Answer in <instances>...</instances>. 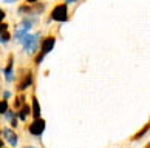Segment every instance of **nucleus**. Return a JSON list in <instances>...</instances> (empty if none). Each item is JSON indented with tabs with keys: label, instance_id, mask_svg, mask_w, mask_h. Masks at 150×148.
I'll list each match as a JSON object with an SVG mask.
<instances>
[{
	"label": "nucleus",
	"instance_id": "obj_1",
	"mask_svg": "<svg viewBox=\"0 0 150 148\" xmlns=\"http://www.w3.org/2000/svg\"><path fill=\"white\" fill-rule=\"evenodd\" d=\"M39 37H40V34L39 32H36V34H26L23 37V40H22V46H23L25 53L28 54H34L37 51V45H39Z\"/></svg>",
	"mask_w": 150,
	"mask_h": 148
},
{
	"label": "nucleus",
	"instance_id": "obj_2",
	"mask_svg": "<svg viewBox=\"0 0 150 148\" xmlns=\"http://www.w3.org/2000/svg\"><path fill=\"white\" fill-rule=\"evenodd\" d=\"M51 20L59 22V23H64V22L68 20V5L67 3H59L53 8L51 14H50Z\"/></svg>",
	"mask_w": 150,
	"mask_h": 148
},
{
	"label": "nucleus",
	"instance_id": "obj_3",
	"mask_svg": "<svg viewBox=\"0 0 150 148\" xmlns=\"http://www.w3.org/2000/svg\"><path fill=\"white\" fill-rule=\"evenodd\" d=\"M45 127H47V122L45 119H34L31 122V125L28 127V133L31 136H34V137H40L43 134V131H45Z\"/></svg>",
	"mask_w": 150,
	"mask_h": 148
},
{
	"label": "nucleus",
	"instance_id": "obj_4",
	"mask_svg": "<svg viewBox=\"0 0 150 148\" xmlns=\"http://www.w3.org/2000/svg\"><path fill=\"white\" fill-rule=\"evenodd\" d=\"M33 79H34V76H33V71L28 69V71H25V74L23 76H20V80L17 82V91L20 93H23L26 88H30V86L33 85Z\"/></svg>",
	"mask_w": 150,
	"mask_h": 148
},
{
	"label": "nucleus",
	"instance_id": "obj_5",
	"mask_svg": "<svg viewBox=\"0 0 150 148\" xmlns=\"http://www.w3.org/2000/svg\"><path fill=\"white\" fill-rule=\"evenodd\" d=\"M2 134H3V139L6 140L11 147H17V144H19V136H17V133H16L14 130L5 127V128L2 130Z\"/></svg>",
	"mask_w": 150,
	"mask_h": 148
},
{
	"label": "nucleus",
	"instance_id": "obj_6",
	"mask_svg": "<svg viewBox=\"0 0 150 148\" xmlns=\"http://www.w3.org/2000/svg\"><path fill=\"white\" fill-rule=\"evenodd\" d=\"M3 76H5V80L6 82H13L14 80V56L13 54L8 56L6 67H5V69H3Z\"/></svg>",
	"mask_w": 150,
	"mask_h": 148
},
{
	"label": "nucleus",
	"instance_id": "obj_7",
	"mask_svg": "<svg viewBox=\"0 0 150 148\" xmlns=\"http://www.w3.org/2000/svg\"><path fill=\"white\" fill-rule=\"evenodd\" d=\"M54 45H56V37H54V36L45 37V39L42 40V43H40V53H43L47 56L50 51H53Z\"/></svg>",
	"mask_w": 150,
	"mask_h": 148
},
{
	"label": "nucleus",
	"instance_id": "obj_8",
	"mask_svg": "<svg viewBox=\"0 0 150 148\" xmlns=\"http://www.w3.org/2000/svg\"><path fill=\"white\" fill-rule=\"evenodd\" d=\"M149 131H150V117H149V120H147V123H144V125H142V128H141V130H138L136 133L132 136L130 140H132V142L141 140L144 136H147V134H149Z\"/></svg>",
	"mask_w": 150,
	"mask_h": 148
},
{
	"label": "nucleus",
	"instance_id": "obj_9",
	"mask_svg": "<svg viewBox=\"0 0 150 148\" xmlns=\"http://www.w3.org/2000/svg\"><path fill=\"white\" fill-rule=\"evenodd\" d=\"M31 114L34 119H40V105H39V100L34 94L31 96Z\"/></svg>",
	"mask_w": 150,
	"mask_h": 148
},
{
	"label": "nucleus",
	"instance_id": "obj_10",
	"mask_svg": "<svg viewBox=\"0 0 150 148\" xmlns=\"http://www.w3.org/2000/svg\"><path fill=\"white\" fill-rule=\"evenodd\" d=\"M30 114H31V105H28V103H25V105L17 111V116H19V119L22 120V122H25Z\"/></svg>",
	"mask_w": 150,
	"mask_h": 148
},
{
	"label": "nucleus",
	"instance_id": "obj_11",
	"mask_svg": "<svg viewBox=\"0 0 150 148\" xmlns=\"http://www.w3.org/2000/svg\"><path fill=\"white\" fill-rule=\"evenodd\" d=\"M30 32V29H26V28H23V26H19L17 29H16V32H14V37H16V40H17L19 43L23 40V37L26 36Z\"/></svg>",
	"mask_w": 150,
	"mask_h": 148
},
{
	"label": "nucleus",
	"instance_id": "obj_12",
	"mask_svg": "<svg viewBox=\"0 0 150 148\" xmlns=\"http://www.w3.org/2000/svg\"><path fill=\"white\" fill-rule=\"evenodd\" d=\"M25 103H26V97H25V94H19V96H16V100H14V108L17 109V111H19V109L25 105Z\"/></svg>",
	"mask_w": 150,
	"mask_h": 148
},
{
	"label": "nucleus",
	"instance_id": "obj_13",
	"mask_svg": "<svg viewBox=\"0 0 150 148\" xmlns=\"http://www.w3.org/2000/svg\"><path fill=\"white\" fill-rule=\"evenodd\" d=\"M17 117H19V116H17V113H16V111H13V109H8V111L3 114V119H5V120H8L9 123L13 122L14 119H17Z\"/></svg>",
	"mask_w": 150,
	"mask_h": 148
},
{
	"label": "nucleus",
	"instance_id": "obj_14",
	"mask_svg": "<svg viewBox=\"0 0 150 148\" xmlns=\"http://www.w3.org/2000/svg\"><path fill=\"white\" fill-rule=\"evenodd\" d=\"M9 109V103H8V100H5V99H0V114H3L6 113Z\"/></svg>",
	"mask_w": 150,
	"mask_h": 148
},
{
	"label": "nucleus",
	"instance_id": "obj_15",
	"mask_svg": "<svg viewBox=\"0 0 150 148\" xmlns=\"http://www.w3.org/2000/svg\"><path fill=\"white\" fill-rule=\"evenodd\" d=\"M9 39H11V34L8 31H3V32H0V43H8L9 42Z\"/></svg>",
	"mask_w": 150,
	"mask_h": 148
},
{
	"label": "nucleus",
	"instance_id": "obj_16",
	"mask_svg": "<svg viewBox=\"0 0 150 148\" xmlns=\"http://www.w3.org/2000/svg\"><path fill=\"white\" fill-rule=\"evenodd\" d=\"M43 57H45V54H43V53H39L37 56H36L34 63H36V65H40V63H42V60H43Z\"/></svg>",
	"mask_w": 150,
	"mask_h": 148
},
{
	"label": "nucleus",
	"instance_id": "obj_17",
	"mask_svg": "<svg viewBox=\"0 0 150 148\" xmlns=\"http://www.w3.org/2000/svg\"><path fill=\"white\" fill-rule=\"evenodd\" d=\"M9 97H11V91H8V90H5V91L2 93V99H5V100H8Z\"/></svg>",
	"mask_w": 150,
	"mask_h": 148
},
{
	"label": "nucleus",
	"instance_id": "obj_18",
	"mask_svg": "<svg viewBox=\"0 0 150 148\" xmlns=\"http://www.w3.org/2000/svg\"><path fill=\"white\" fill-rule=\"evenodd\" d=\"M8 23H5V22H2V23H0V32H3V31H8Z\"/></svg>",
	"mask_w": 150,
	"mask_h": 148
},
{
	"label": "nucleus",
	"instance_id": "obj_19",
	"mask_svg": "<svg viewBox=\"0 0 150 148\" xmlns=\"http://www.w3.org/2000/svg\"><path fill=\"white\" fill-rule=\"evenodd\" d=\"M5 15H6V13H5V11H3L2 8H0V23H2V22H3V19H5Z\"/></svg>",
	"mask_w": 150,
	"mask_h": 148
},
{
	"label": "nucleus",
	"instance_id": "obj_20",
	"mask_svg": "<svg viewBox=\"0 0 150 148\" xmlns=\"http://www.w3.org/2000/svg\"><path fill=\"white\" fill-rule=\"evenodd\" d=\"M40 0H26V3L28 5H34V3H39Z\"/></svg>",
	"mask_w": 150,
	"mask_h": 148
},
{
	"label": "nucleus",
	"instance_id": "obj_21",
	"mask_svg": "<svg viewBox=\"0 0 150 148\" xmlns=\"http://www.w3.org/2000/svg\"><path fill=\"white\" fill-rule=\"evenodd\" d=\"M76 2H77V0H65L67 5H71V3H76Z\"/></svg>",
	"mask_w": 150,
	"mask_h": 148
},
{
	"label": "nucleus",
	"instance_id": "obj_22",
	"mask_svg": "<svg viewBox=\"0 0 150 148\" xmlns=\"http://www.w3.org/2000/svg\"><path fill=\"white\" fill-rule=\"evenodd\" d=\"M5 3H14V2H17V0H3Z\"/></svg>",
	"mask_w": 150,
	"mask_h": 148
},
{
	"label": "nucleus",
	"instance_id": "obj_23",
	"mask_svg": "<svg viewBox=\"0 0 150 148\" xmlns=\"http://www.w3.org/2000/svg\"><path fill=\"white\" fill-rule=\"evenodd\" d=\"M0 148H3V139L0 137Z\"/></svg>",
	"mask_w": 150,
	"mask_h": 148
},
{
	"label": "nucleus",
	"instance_id": "obj_24",
	"mask_svg": "<svg viewBox=\"0 0 150 148\" xmlns=\"http://www.w3.org/2000/svg\"><path fill=\"white\" fill-rule=\"evenodd\" d=\"M144 148H150V142H147V144L144 145Z\"/></svg>",
	"mask_w": 150,
	"mask_h": 148
},
{
	"label": "nucleus",
	"instance_id": "obj_25",
	"mask_svg": "<svg viewBox=\"0 0 150 148\" xmlns=\"http://www.w3.org/2000/svg\"><path fill=\"white\" fill-rule=\"evenodd\" d=\"M23 148H37V147H33V145H26V147H23Z\"/></svg>",
	"mask_w": 150,
	"mask_h": 148
}]
</instances>
